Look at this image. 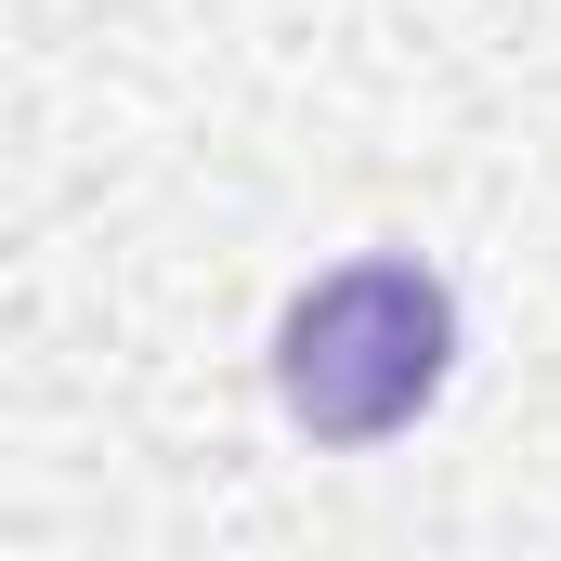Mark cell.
I'll use <instances>...</instances> for the list:
<instances>
[{"label":"cell","instance_id":"6da1fadb","mask_svg":"<svg viewBox=\"0 0 561 561\" xmlns=\"http://www.w3.org/2000/svg\"><path fill=\"white\" fill-rule=\"evenodd\" d=\"M444 366H457V300L431 262L405 249H366L340 275H313L275 313V392L313 444H392L444 405Z\"/></svg>","mask_w":561,"mask_h":561}]
</instances>
